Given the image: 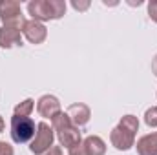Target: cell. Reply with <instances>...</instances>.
<instances>
[{
  "label": "cell",
  "instance_id": "obj_21",
  "mask_svg": "<svg viewBox=\"0 0 157 155\" xmlns=\"http://www.w3.org/2000/svg\"><path fill=\"white\" fill-rule=\"evenodd\" d=\"M4 128H6V122H4V119H2V115H0V133L4 131Z\"/></svg>",
  "mask_w": 157,
  "mask_h": 155
},
{
  "label": "cell",
  "instance_id": "obj_20",
  "mask_svg": "<svg viewBox=\"0 0 157 155\" xmlns=\"http://www.w3.org/2000/svg\"><path fill=\"white\" fill-rule=\"evenodd\" d=\"M152 73L157 77V55L152 59Z\"/></svg>",
  "mask_w": 157,
  "mask_h": 155
},
{
  "label": "cell",
  "instance_id": "obj_10",
  "mask_svg": "<svg viewBox=\"0 0 157 155\" xmlns=\"http://www.w3.org/2000/svg\"><path fill=\"white\" fill-rule=\"evenodd\" d=\"M22 46V31L13 29V28H0V47L2 49H11Z\"/></svg>",
  "mask_w": 157,
  "mask_h": 155
},
{
  "label": "cell",
  "instance_id": "obj_6",
  "mask_svg": "<svg viewBox=\"0 0 157 155\" xmlns=\"http://www.w3.org/2000/svg\"><path fill=\"white\" fill-rule=\"evenodd\" d=\"M55 142V131L48 122H39L37 124V133L33 141L29 142V152L33 155H44Z\"/></svg>",
  "mask_w": 157,
  "mask_h": 155
},
{
  "label": "cell",
  "instance_id": "obj_5",
  "mask_svg": "<svg viewBox=\"0 0 157 155\" xmlns=\"http://www.w3.org/2000/svg\"><path fill=\"white\" fill-rule=\"evenodd\" d=\"M0 20L4 28H13V29H20L26 24L24 13H22V6L17 0H2L0 2Z\"/></svg>",
  "mask_w": 157,
  "mask_h": 155
},
{
  "label": "cell",
  "instance_id": "obj_2",
  "mask_svg": "<svg viewBox=\"0 0 157 155\" xmlns=\"http://www.w3.org/2000/svg\"><path fill=\"white\" fill-rule=\"evenodd\" d=\"M51 128H53L55 137L59 139L60 146H64L66 150H71L78 144H82V135L77 126L70 120L66 112H60L51 119Z\"/></svg>",
  "mask_w": 157,
  "mask_h": 155
},
{
  "label": "cell",
  "instance_id": "obj_11",
  "mask_svg": "<svg viewBox=\"0 0 157 155\" xmlns=\"http://www.w3.org/2000/svg\"><path fill=\"white\" fill-rule=\"evenodd\" d=\"M135 148H137V153L139 155H157V131L143 135L137 141Z\"/></svg>",
  "mask_w": 157,
  "mask_h": 155
},
{
  "label": "cell",
  "instance_id": "obj_1",
  "mask_svg": "<svg viewBox=\"0 0 157 155\" xmlns=\"http://www.w3.org/2000/svg\"><path fill=\"white\" fill-rule=\"evenodd\" d=\"M139 131V119L135 115H124L110 133V142L119 152H128L135 146V135Z\"/></svg>",
  "mask_w": 157,
  "mask_h": 155
},
{
  "label": "cell",
  "instance_id": "obj_9",
  "mask_svg": "<svg viewBox=\"0 0 157 155\" xmlns=\"http://www.w3.org/2000/svg\"><path fill=\"white\" fill-rule=\"evenodd\" d=\"M66 113H68L70 120H71L77 128L86 126V124L90 122V119H91V110H90V106L84 104V102H75V104L68 106Z\"/></svg>",
  "mask_w": 157,
  "mask_h": 155
},
{
  "label": "cell",
  "instance_id": "obj_12",
  "mask_svg": "<svg viewBox=\"0 0 157 155\" xmlns=\"http://www.w3.org/2000/svg\"><path fill=\"white\" fill-rule=\"evenodd\" d=\"M82 146L86 150V155H104L106 153V142L99 135H88L82 141Z\"/></svg>",
  "mask_w": 157,
  "mask_h": 155
},
{
  "label": "cell",
  "instance_id": "obj_7",
  "mask_svg": "<svg viewBox=\"0 0 157 155\" xmlns=\"http://www.w3.org/2000/svg\"><path fill=\"white\" fill-rule=\"evenodd\" d=\"M22 35L24 39L28 40L29 44H35L39 46L44 40L48 39V29L42 22H37V20H26V24L22 26Z\"/></svg>",
  "mask_w": 157,
  "mask_h": 155
},
{
  "label": "cell",
  "instance_id": "obj_18",
  "mask_svg": "<svg viewBox=\"0 0 157 155\" xmlns=\"http://www.w3.org/2000/svg\"><path fill=\"white\" fill-rule=\"evenodd\" d=\"M68 155H86V150H84L82 144H78V146H75V148L68 150Z\"/></svg>",
  "mask_w": 157,
  "mask_h": 155
},
{
  "label": "cell",
  "instance_id": "obj_3",
  "mask_svg": "<svg viewBox=\"0 0 157 155\" xmlns=\"http://www.w3.org/2000/svg\"><path fill=\"white\" fill-rule=\"evenodd\" d=\"M28 13L31 15V20L48 22V20H59L66 15V2L64 0H31L28 4Z\"/></svg>",
  "mask_w": 157,
  "mask_h": 155
},
{
  "label": "cell",
  "instance_id": "obj_4",
  "mask_svg": "<svg viewBox=\"0 0 157 155\" xmlns=\"http://www.w3.org/2000/svg\"><path fill=\"white\" fill-rule=\"evenodd\" d=\"M11 139L17 144H28L37 133V124L31 117L13 115L11 117Z\"/></svg>",
  "mask_w": 157,
  "mask_h": 155
},
{
  "label": "cell",
  "instance_id": "obj_17",
  "mask_svg": "<svg viewBox=\"0 0 157 155\" xmlns=\"http://www.w3.org/2000/svg\"><path fill=\"white\" fill-rule=\"evenodd\" d=\"M0 155H15V150L9 142L6 141H0Z\"/></svg>",
  "mask_w": 157,
  "mask_h": 155
},
{
  "label": "cell",
  "instance_id": "obj_14",
  "mask_svg": "<svg viewBox=\"0 0 157 155\" xmlns=\"http://www.w3.org/2000/svg\"><path fill=\"white\" fill-rule=\"evenodd\" d=\"M144 122L148 128H157V106H152L144 112Z\"/></svg>",
  "mask_w": 157,
  "mask_h": 155
},
{
  "label": "cell",
  "instance_id": "obj_8",
  "mask_svg": "<svg viewBox=\"0 0 157 155\" xmlns=\"http://www.w3.org/2000/svg\"><path fill=\"white\" fill-rule=\"evenodd\" d=\"M37 112L40 117L44 119H53L57 113H60V100L55 97V95H42L39 100H37Z\"/></svg>",
  "mask_w": 157,
  "mask_h": 155
},
{
  "label": "cell",
  "instance_id": "obj_15",
  "mask_svg": "<svg viewBox=\"0 0 157 155\" xmlns=\"http://www.w3.org/2000/svg\"><path fill=\"white\" fill-rule=\"evenodd\" d=\"M90 6H91L90 0H71V7L75 11H86Z\"/></svg>",
  "mask_w": 157,
  "mask_h": 155
},
{
  "label": "cell",
  "instance_id": "obj_19",
  "mask_svg": "<svg viewBox=\"0 0 157 155\" xmlns=\"http://www.w3.org/2000/svg\"><path fill=\"white\" fill-rule=\"evenodd\" d=\"M44 155H62V148L60 146H51Z\"/></svg>",
  "mask_w": 157,
  "mask_h": 155
},
{
  "label": "cell",
  "instance_id": "obj_16",
  "mask_svg": "<svg viewBox=\"0 0 157 155\" xmlns=\"http://www.w3.org/2000/svg\"><path fill=\"white\" fill-rule=\"evenodd\" d=\"M148 17H150V18L157 24V0L148 2Z\"/></svg>",
  "mask_w": 157,
  "mask_h": 155
},
{
  "label": "cell",
  "instance_id": "obj_13",
  "mask_svg": "<svg viewBox=\"0 0 157 155\" xmlns=\"http://www.w3.org/2000/svg\"><path fill=\"white\" fill-rule=\"evenodd\" d=\"M35 108V100L33 99H24L22 102H18L13 110V115H22V117H29L31 112Z\"/></svg>",
  "mask_w": 157,
  "mask_h": 155
}]
</instances>
